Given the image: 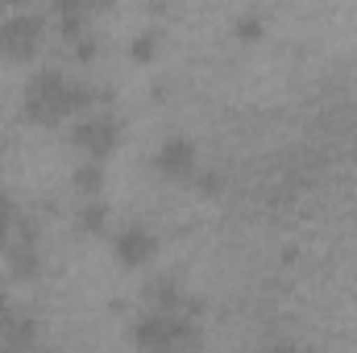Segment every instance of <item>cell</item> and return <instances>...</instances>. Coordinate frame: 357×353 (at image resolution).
<instances>
[{
	"label": "cell",
	"instance_id": "obj_1",
	"mask_svg": "<svg viewBox=\"0 0 357 353\" xmlns=\"http://www.w3.org/2000/svg\"><path fill=\"white\" fill-rule=\"evenodd\" d=\"M121 254H125L129 262H137V258H146V254H150V237H146L142 229H133V233H129V237L121 241Z\"/></svg>",
	"mask_w": 357,
	"mask_h": 353
},
{
	"label": "cell",
	"instance_id": "obj_2",
	"mask_svg": "<svg viewBox=\"0 0 357 353\" xmlns=\"http://www.w3.org/2000/svg\"><path fill=\"white\" fill-rule=\"evenodd\" d=\"M162 167H167L171 175H175V171H187V167H191V150H187V146H171V150L162 154Z\"/></svg>",
	"mask_w": 357,
	"mask_h": 353
}]
</instances>
